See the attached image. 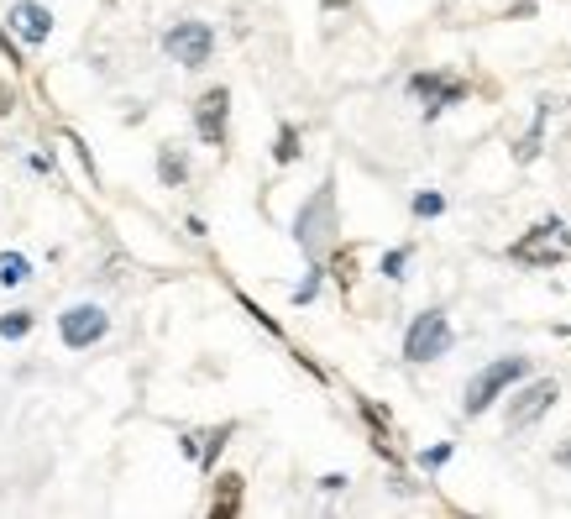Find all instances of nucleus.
<instances>
[{"mask_svg":"<svg viewBox=\"0 0 571 519\" xmlns=\"http://www.w3.org/2000/svg\"><path fill=\"white\" fill-rule=\"evenodd\" d=\"M273 158H278V163H293V158H299V131H293V126H284V131H278Z\"/></svg>","mask_w":571,"mask_h":519,"instance_id":"nucleus-16","label":"nucleus"},{"mask_svg":"<svg viewBox=\"0 0 571 519\" xmlns=\"http://www.w3.org/2000/svg\"><path fill=\"white\" fill-rule=\"evenodd\" d=\"M226 115H231V90L215 84L194 100V131L210 142V147H226Z\"/></svg>","mask_w":571,"mask_h":519,"instance_id":"nucleus-8","label":"nucleus"},{"mask_svg":"<svg viewBox=\"0 0 571 519\" xmlns=\"http://www.w3.org/2000/svg\"><path fill=\"white\" fill-rule=\"evenodd\" d=\"M331 268H336V284H341V288L356 284V252H336V263H331Z\"/></svg>","mask_w":571,"mask_h":519,"instance_id":"nucleus-17","label":"nucleus"},{"mask_svg":"<svg viewBox=\"0 0 571 519\" xmlns=\"http://www.w3.org/2000/svg\"><path fill=\"white\" fill-rule=\"evenodd\" d=\"M320 488H325V493H341L346 477H341V472H331V477H320Z\"/></svg>","mask_w":571,"mask_h":519,"instance_id":"nucleus-20","label":"nucleus"},{"mask_svg":"<svg viewBox=\"0 0 571 519\" xmlns=\"http://www.w3.org/2000/svg\"><path fill=\"white\" fill-rule=\"evenodd\" d=\"M446 351H451V320H446L441 310L414 315V326H409V336H403V357H409V362H435V357H446Z\"/></svg>","mask_w":571,"mask_h":519,"instance_id":"nucleus-4","label":"nucleus"},{"mask_svg":"<svg viewBox=\"0 0 571 519\" xmlns=\"http://www.w3.org/2000/svg\"><path fill=\"white\" fill-rule=\"evenodd\" d=\"M446 457H451V446H435V452H425V467H441Z\"/></svg>","mask_w":571,"mask_h":519,"instance_id":"nucleus-21","label":"nucleus"},{"mask_svg":"<svg viewBox=\"0 0 571 519\" xmlns=\"http://www.w3.org/2000/svg\"><path fill=\"white\" fill-rule=\"evenodd\" d=\"M403 263H409V252H388V257H383V273H388V279H403Z\"/></svg>","mask_w":571,"mask_h":519,"instance_id":"nucleus-19","label":"nucleus"},{"mask_svg":"<svg viewBox=\"0 0 571 519\" xmlns=\"http://www.w3.org/2000/svg\"><path fill=\"white\" fill-rule=\"evenodd\" d=\"M567 252H571L567 221H540L535 231H524L514 247H509V257L524 263V268H551V263H561Z\"/></svg>","mask_w":571,"mask_h":519,"instance_id":"nucleus-2","label":"nucleus"},{"mask_svg":"<svg viewBox=\"0 0 571 519\" xmlns=\"http://www.w3.org/2000/svg\"><path fill=\"white\" fill-rule=\"evenodd\" d=\"M27 279V257L21 252H5L0 257V284H21Z\"/></svg>","mask_w":571,"mask_h":519,"instance_id":"nucleus-15","label":"nucleus"},{"mask_svg":"<svg viewBox=\"0 0 571 519\" xmlns=\"http://www.w3.org/2000/svg\"><path fill=\"white\" fill-rule=\"evenodd\" d=\"M11 32L27 37V43H48V32H53V11L37 5V0H16V5H11Z\"/></svg>","mask_w":571,"mask_h":519,"instance_id":"nucleus-10","label":"nucleus"},{"mask_svg":"<svg viewBox=\"0 0 571 519\" xmlns=\"http://www.w3.org/2000/svg\"><path fill=\"white\" fill-rule=\"evenodd\" d=\"M524 373H529V362H524V357H498V362H488V367L466 383V399H461V409H466V414H482V409L498 399L509 383H519Z\"/></svg>","mask_w":571,"mask_h":519,"instance_id":"nucleus-3","label":"nucleus"},{"mask_svg":"<svg viewBox=\"0 0 571 519\" xmlns=\"http://www.w3.org/2000/svg\"><path fill=\"white\" fill-rule=\"evenodd\" d=\"M293 236H299V247L309 252V268H320L325 252H331V241H336V194H331V184H320V189L309 194V205H304L299 221H293Z\"/></svg>","mask_w":571,"mask_h":519,"instance_id":"nucleus-1","label":"nucleus"},{"mask_svg":"<svg viewBox=\"0 0 571 519\" xmlns=\"http://www.w3.org/2000/svg\"><path fill=\"white\" fill-rule=\"evenodd\" d=\"M441 210H446L441 194H414V216H441Z\"/></svg>","mask_w":571,"mask_h":519,"instance_id":"nucleus-18","label":"nucleus"},{"mask_svg":"<svg viewBox=\"0 0 571 519\" xmlns=\"http://www.w3.org/2000/svg\"><path fill=\"white\" fill-rule=\"evenodd\" d=\"M163 48H168V58L184 63V68H205L210 53H215V32H210L205 21H178L168 37H163Z\"/></svg>","mask_w":571,"mask_h":519,"instance_id":"nucleus-5","label":"nucleus"},{"mask_svg":"<svg viewBox=\"0 0 571 519\" xmlns=\"http://www.w3.org/2000/svg\"><path fill=\"white\" fill-rule=\"evenodd\" d=\"M11 106H16V95H11V90H5V84H0V115L11 111Z\"/></svg>","mask_w":571,"mask_h":519,"instance_id":"nucleus-22","label":"nucleus"},{"mask_svg":"<svg viewBox=\"0 0 571 519\" xmlns=\"http://www.w3.org/2000/svg\"><path fill=\"white\" fill-rule=\"evenodd\" d=\"M158 178H163L168 189H184V178H189V163H184V153H178L173 142L158 153Z\"/></svg>","mask_w":571,"mask_h":519,"instance_id":"nucleus-12","label":"nucleus"},{"mask_svg":"<svg viewBox=\"0 0 571 519\" xmlns=\"http://www.w3.org/2000/svg\"><path fill=\"white\" fill-rule=\"evenodd\" d=\"M556 461H561V467H571V441L561 446V452H556Z\"/></svg>","mask_w":571,"mask_h":519,"instance_id":"nucleus-23","label":"nucleus"},{"mask_svg":"<svg viewBox=\"0 0 571 519\" xmlns=\"http://www.w3.org/2000/svg\"><path fill=\"white\" fill-rule=\"evenodd\" d=\"M409 90L425 100V115L446 111V106H461L466 100V79H446V74H414Z\"/></svg>","mask_w":571,"mask_h":519,"instance_id":"nucleus-9","label":"nucleus"},{"mask_svg":"<svg viewBox=\"0 0 571 519\" xmlns=\"http://www.w3.org/2000/svg\"><path fill=\"white\" fill-rule=\"evenodd\" d=\"M106 310H95V304H68L63 315H58V331H63V342L74 346V351H84V346H95L106 336Z\"/></svg>","mask_w":571,"mask_h":519,"instance_id":"nucleus-7","label":"nucleus"},{"mask_svg":"<svg viewBox=\"0 0 571 519\" xmlns=\"http://www.w3.org/2000/svg\"><path fill=\"white\" fill-rule=\"evenodd\" d=\"M236 509H241V472H221V477H215L210 515H215V519H231Z\"/></svg>","mask_w":571,"mask_h":519,"instance_id":"nucleus-11","label":"nucleus"},{"mask_svg":"<svg viewBox=\"0 0 571 519\" xmlns=\"http://www.w3.org/2000/svg\"><path fill=\"white\" fill-rule=\"evenodd\" d=\"M341 5H346V0H325V11H341Z\"/></svg>","mask_w":571,"mask_h":519,"instance_id":"nucleus-24","label":"nucleus"},{"mask_svg":"<svg viewBox=\"0 0 571 519\" xmlns=\"http://www.w3.org/2000/svg\"><path fill=\"white\" fill-rule=\"evenodd\" d=\"M32 331V310H11V315H0V336L5 342H21Z\"/></svg>","mask_w":571,"mask_h":519,"instance_id":"nucleus-14","label":"nucleus"},{"mask_svg":"<svg viewBox=\"0 0 571 519\" xmlns=\"http://www.w3.org/2000/svg\"><path fill=\"white\" fill-rule=\"evenodd\" d=\"M231 430H236V425H215V430L205 436V446H199V467H205V472L215 467V457H221V446L231 441Z\"/></svg>","mask_w":571,"mask_h":519,"instance_id":"nucleus-13","label":"nucleus"},{"mask_svg":"<svg viewBox=\"0 0 571 519\" xmlns=\"http://www.w3.org/2000/svg\"><path fill=\"white\" fill-rule=\"evenodd\" d=\"M561 399V389H556V378H535V383H524L509 404V430H524V425H535L540 414H551V404Z\"/></svg>","mask_w":571,"mask_h":519,"instance_id":"nucleus-6","label":"nucleus"}]
</instances>
